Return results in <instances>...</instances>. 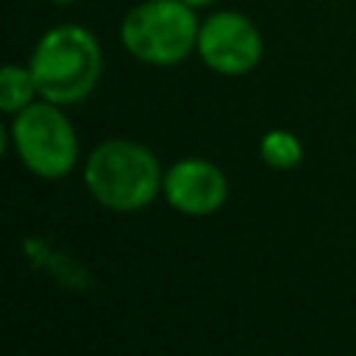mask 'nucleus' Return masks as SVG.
Segmentation results:
<instances>
[{"label":"nucleus","instance_id":"1","mask_svg":"<svg viewBox=\"0 0 356 356\" xmlns=\"http://www.w3.org/2000/svg\"><path fill=\"white\" fill-rule=\"evenodd\" d=\"M164 184V167L159 156L134 139L111 136L92 147L83 161V186L97 206L131 214L147 209Z\"/></svg>","mask_w":356,"mask_h":356},{"label":"nucleus","instance_id":"2","mask_svg":"<svg viewBox=\"0 0 356 356\" xmlns=\"http://www.w3.org/2000/svg\"><path fill=\"white\" fill-rule=\"evenodd\" d=\"M28 67L39 86V97L67 108L86 100L100 83L103 47L86 25L61 22L36 39Z\"/></svg>","mask_w":356,"mask_h":356},{"label":"nucleus","instance_id":"3","mask_svg":"<svg viewBox=\"0 0 356 356\" xmlns=\"http://www.w3.org/2000/svg\"><path fill=\"white\" fill-rule=\"evenodd\" d=\"M200 19L184 0H142L120 22L128 56L150 67H175L197 50Z\"/></svg>","mask_w":356,"mask_h":356},{"label":"nucleus","instance_id":"4","mask_svg":"<svg viewBox=\"0 0 356 356\" xmlns=\"http://www.w3.org/2000/svg\"><path fill=\"white\" fill-rule=\"evenodd\" d=\"M6 139L19 164L44 181L67 178L81 159V142L64 106L42 97L11 117Z\"/></svg>","mask_w":356,"mask_h":356},{"label":"nucleus","instance_id":"5","mask_svg":"<svg viewBox=\"0 0 356 356\" xmlns=\"http://www.w3.org/2000/svg\"><path fill=\"white\" fill-rule=\"evenodd\" d=\"M195 56L211 72L222 78H239L259 67L264 56V39L250 17L236 8H222L200 19Z\"/></svg>","mask_w":356,"mask_h":356},{"label":"nucleus","instance_id":"6","mask_svg":"<svg viewBox=\"0 0 356 356\" xmlns=\"http://www.w3.org/2000/svg\"><path fill=\"white\" fill-rule=\"evenodd\" d=\"M161 197L178 214L209 217L228 200V175L211 159L186 156L164 170Z\"/></svg>","mask_w":356,"mask_h":356},{"label":"nucleus","instance_id":"7","mask_svg":"<svg viewBox=\"0 0 356 356\" xmlns=\"http://www.w3.org/2000/svg\"><path fill=\"white\" fill-rule=\"evenodd\" d=\"M39 100V86L33 81L31 67L25 64H6L0 70V111L14 117L25 106Z\"/></svg>","mask_w":356,"mask_h":356},{"label":"nucleus","instance_id":"8","mask_svg":"<svg viewBox=\"0 0 356 356\" xmlns=\"http://www.w3.org/2000/svg\"><path fill=\"white\" fill-rule=\"evenodd\" d=\"M259 159L273 170H295L303 161V142L286 128H273L259 139Z\"/></svg>","mask_w":356,"mask_h":356},{"label":"nucleus","instance_id":"9","mask_svg":"<svg viewBox=\"0 0 356 356\" xmlns=\"http://www.w3.org/2000/svg\"><path fill=\"white\" fill-rule=\"evenodd\" d=\"M184 3L197 11V8H209V6H214V3H220V0H184Z\"/></svg>","mask_w":356,"mask_h":356},{"label":"nucleus","instance_id":"10","mask_svg":"<svg viewBox=\"0 0 356 356\" xmlns=\"http://www.w3.org/2000/svg\"><path fill=\"white\" fill-rule=\"evenodd\" d=\"M50 3H58V6H70V3H78V0H50Z\"/></svg>","mask_w":356,"mask_h":356}]
</instances>
